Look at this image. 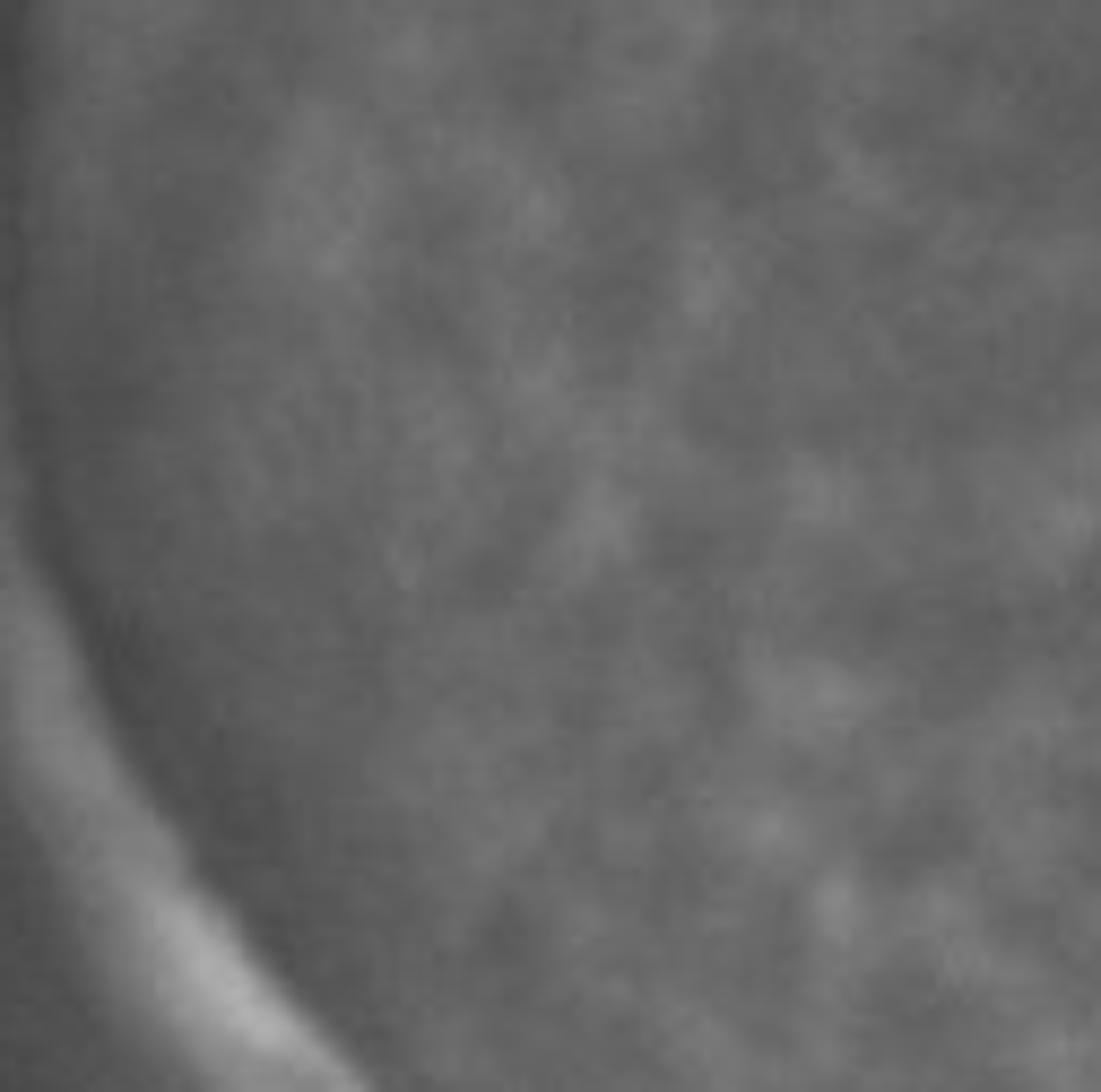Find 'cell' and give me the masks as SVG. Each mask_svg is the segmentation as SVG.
Listing matches in <instances>:
<instances>
[{
    "label": "cell",
    "mask_w": 1101,
    "mask_h": 1092,
    "mask_svg": "<svg viewBox=\"0 0 1101 1092\" xmlns=\"http://www.w3.org/2000/svg\"><path fill=\"white\" fill-rule=\"evenodd\" d=\"M1093 764H1101V746H1093ZM1084 764V771H1093ZM1076 789H1084V780H1076ZM1076 789H1067V807H1076ZM1067 807H1058V815H1067ZM1049 833H1058V824H1049ZM1040 850H1049V841H1040ZM1040 850H1033V867H1040ZM1033 867H1024V885H1033ZM1024 885H1015V894H1024Z\"/></svg>",
    "instance_id": "1"
}]
</instances>
